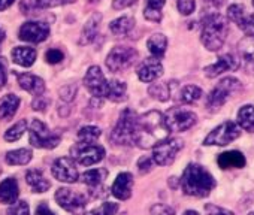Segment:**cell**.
<instances>
[{
  "label": "cell",
  "mask_w": 254,
  "mask_h": 215,
  "mask_svg": "<svg viewBox=\"0 0 254 215\" xmlns=\"http://www.w3.org/2000/svg\"><path fill=\"white\" fill-rule=\"evenodd\" d=\"M12 58L23 67H30L36 60V51L29 47H17L12 50Z\"/></svg>",
  "instance_id": "24"
},
{
  "label": "cell",
  "mask_w": 254,
  "mask_h": 215,
  "mask_svg": "<svg viewBox=\"0 0 254 215\" xmlns=\"http://www.w3.org/2000/svg\"><path fill=\"white\" fill-rule=\"evenodd\" d=\"M36 215H56L48 206H47V203H39V206L36 208Z\"/></svg>",
  "instance_id": "51"
},
{
  "label": "cell",
  "mask_w": 254,
  "mask_h": 215,
  "mask_svg": "<svg viewBox=\"0 0 254 215\" xmlns=\"http://www.w3.org/2000/svg\"><path fill=\"white\" fill-rule=\"evenodd\" d=\"M238 27H239L241 30H244L247 35L254 36V14H251V15L245 14L244 20L241 21V24H239Z\"/></svg>",
  "instance_id": "41"
},
{
  "label": "cell",
  "mask_w": 254,
  "mask_h": 215,
  "mask_svg": "<svg viewBox=\"0 0 254 215\" xmlns=\"http://www.w3.org/2000/svg\"><path fill=\"white\" fill-rule=\"evenodd\" d=\"M241 90H242V85H241V82L238 79H235V78H224L209 93V96L206 99L208 109H211V111L220 109V108L229 100L230 96H235V94L241 93Z\"/></svg>",
  "instance_id": "5"
},
{
  "label": "cell",
  "mask_w": 254,
  "mask_h": 215,
  "mask_svg": "<svg viewBox=\"0 0 254 215\" xmlns=\"http://www.w3.org/2000/svg\"><path fill=\"white\" fill-rule=\"evenodd\" d=\"M133 3H135V0H114L112 6H114V9H124Z\"/></svg>",
  "instance_id": "49"
},
{
  "label": "cell",
  "mask_w": 254,
  "mask_h": 215,
  "mask_svg": "<svg viewBox=\"0 0 254 215\" xmlns=\"http://www.w3.org/2000/svg\"><path fill=\"white\" fill-rule=\"evenodd\" d=\"M133 24H135V21L130 17H121V18L114 20L109 24V30L115 36H124L133 29Z\"/></svg>",
  "instance_id": "30"
},
{
  "label": "cell",
  "mask_w": 254,
  "mask_h": 215,
  "mask_svg": "<svg viewBox=\"0 0 254 215\" xmlns=\"http://www.w3.org/2000/svg\"><path fill=\"white\" fill-rule=\"evenodd\" d=\"M229 33L227 21L220 14H209L202 20V33L200 39L206 50L218 51L226 42Z\"/></svg>",
  "instance_id": "3"
},
{
  "label": "cell",
  "mask_w": 254,
  "mask_h": 215,
  "mask_svg": "<svg viewBox=\"0 0 254 215\" xmlns=\"http://www.w3.org/2000/svg\"><path fill=\"white\" fill-rule=\"evenodd\" d=\"M238 67H239V60L233 54H226V55L220 57L214 64L205 67V75L208 78H215V76L221 75L223 72L236 70Z\"/></svg>",
  "instance_id": "16"
},
{
  "label": "cell",
  "mask_w": 254,
  "mask_h": 215,
  "mask_svg": "<svg viewBox=\"0 0 254 215\" xmlns=\"http://www.w3.org/2000/svg\"><path fill=\"white\" fill-rule=\"evenodd\" d=\"M100 136V129L94 127V126H87L79 129L78 132V138L81 142H96Z\"/></svg>",
  "instance_id": "37"
},
{
  "label": "cell",
  "mask_w": 254,
  "mask_h": 215,
  "mask_svg": "<svg viewBox=\"0 0 254 215\" xmlns=\"http://www.w3.org/2000/svg\"><path fill=\"white\" fill-rule=\"evenodd\" d=\"M53 176L60 182L73 184L78 179V169L73 160L69 157L57 159L53 164Z\"/></svg>",
  "instance_id": "15"
},
{
  "label": "cell",
  "mask_w": 254,
  "mask_h": 215,
  "mask_svg": "<svg viewBox=\"0 0 254 215\" xmlns=\"http://www.w3.org/2000/svg\"><path fill=\"white\" fill-rule=\"evenodd\" d=\"M84 84L87 87V90L96 97V99H102L108 96V87H109V81H106V78L103 76L102 70L99 66H91L88 67L85 76H84Z\"/></svg>",
  "instance_id": "13"
},
{
  "label": "cell",
  "mask_w": 254,
  "mask_h": 215,
  "mask_svg": "<svg viewBox=\"0 0 254 215\" xmlns=\"http://www.w3.org/2000/svg\"><path fill=\"white\" fill-rule=\"evenodd\" d=\"M196 8L194 0H178V11L183 15H190Z\"/></svg>",
  "instance_id": "42"
},
{
  "label": "cell",
  "mask_w": 254,
  "mask_h": 215,
  "mask_svg": "<svg viewBox=\"0 0 254 215\" xmlns=\"http://www.w3.org/2000/svg\"><path fill=\"white\" fill-rule=\"evenodd\" d=\"M217 163L221 169H241L245 166L247 160L242 153L239 151H226L218 156Z\"/></svg>",
  "instance_id": "20"
},
{
  "label": "cell",
  "mask_w": 254,
  "mask_h": 215,
  "mask_svg": "<svg viewBox=\"0 0 254 215\" xmlns=\"http://www.w3.org/2000/svg\"><path fill=\"white\" fill-rule=\"evenodd\" d=\"M50 36V27L45 23L41 21H29L21 26L20 29V39L24 42H44Z\"/></svg>",
  "instance_id": "14"
},
{
  "label": "cell",
  "mask_w": 254,
  "mask_h": 215,
  "mask_svg": "<svg viewBox=\"0 0 254 215\" xmlns=\"http://www.w3.org/2000/svg\"><path fill=\"white\" fill-rule=\"evenodd\" d=\"M117 211H118V205H117V203L108 202V203H103L100 208L87 212L85 215H115Z\"/></svg>",
  "instance_id": "39"
},
{
  "label": "cell",
  "mask_w": 254,
  "mask_h": 215,
  "mask_svg": "<svg viewBox=\"0 0 254 215\" xmlns=\"http://www.w3.org/2000/svg\"><path fill=\"white\" fill-rule=\"evenodd\" d=\"M30 144L36 148L53 150L60 144V136L51 132L42 121L33 120L30 124Z\"/></svg>",
  "instance_id": "6"
},
{
  "label": "cell",
  "mask_w": 254,
  "mask_h": 215,
  "mask_svg": "<svg viewBox=\"0 0 254 215\" xmlns=\"http://www.w3.org/2000/svg\"><path fill=\"white\" fill-rule=\"evenodd\" d=\"M132 187H133V176L129 172H123L117 176L111 191L117 199L127 200L132 196Z\"/></svg>",
  "instance_id": "17"
},
{
  "label": "cell",
  "mask_w": 254,
  "mask_h": 215,
  "mask_svg": "<svg viewBox=\"0 0 254 215\" xmlns=\"http://www.w3.org/2000/svg\"><path fill=\"white\" fill-rule=\"evenodd\" d=\"M147 47H148L150 53H151L156 58H160V57H163V54H165V51H166L168 39H166V36L162 35V33L153 35V36L148 39Z\"/></svg>",
  "instance_id": "29"
},
{
  "label": "cell",
  "mask_w": 254,
  "mask_h": 215,
  "mask_svg": "<svg viewBox=\"0 0 254 215\" xmlns=\"http://www.w3.org/2000/svg\"><path fill=\"white\" fill-rule=\"evenodd\" d=\"M6 84V66L3 58H0V88L5 87Z\"/></svg>",
  "instance_id": "50"
},
{
  "label": "cell",
  "mask_w": 254,
  "mask_h": 215,
  "mask_svg": "<svg viewBox=\"0 0 254 215\" xmlns=\"http://www.w3.org/2000/svg\"><path fill=\"white\" fill-rule=\"evenodd\" d=\"M126 84L121 82V81H109V87H108V96L106 99L115 102V103H120V102H124L127 97H126Z\"/></svg>",
  "instance_id": "32"
},
{
  "label": "cell",
  "mask_w": 254,
  "mask_h": 215,
  "mask_svg": "<svg viewBox=\"0 0 254 215\" xmlns=\"http://www.w3.org/2000/svg\"><path fill=\"white\" fill-rule=\"evenodd\" d=\"M138 167H139V172L141 173H147L151 170L153 167V160L150 157H142L139 161H138Z\"/></svg>",
  "instance_id": "47"
},
{
  "label": "cell",
  "mask_w": 254,
  "mask_h": 215,
  "mask_svg": "<svg viewBox=\"0 0 254 215\" xmlns=\"http://www.w3.org/2000/svg\"><path fill=\"white\" fill-rule=\"evenodd\" d=\"M3 39H5V33H3L2 30H0V44L3 42Z\"/></svg>",
  "instance_id": "55"
},
{
  "label": "cell",
  "mask_w": 254,
  "mask_h": 215,
  "mask_svg": "<svg viewBox=\"0 0 254 215\" xmlns=\"http://www.w3.org/2000/svg\"><path fill=\"white\" fill-rule=\"evenodd\" d=\"M239 138V129L233 121H226L215 127L203 141V145H218L224 147Z\"/></svg>",
  "instance_id": "12"
},
{
  "label": "cell",
  "mask_w": 254,
  "mask_h": 215,
  "mask_svg": "<svg viewBox=\"0 0 254 215\" xmlns=\"http://www.w3.org/2000/svg\"><path fill=\"white\" fill-rule=\"evenodd\" d=\"M184 147L181 139H165L154 147L153 151V161L159 166H169L174 163L177 154Z\"/></svg>",
  "instance_id": "11"
},
{
  "label": "cell",
  "mask_w": 254,
  "mask_h": 215,
  "mask_svg": "<svg viewBox=\"0 0 254 215\" xmlns=\"http://www.w3.org/2000/svg\"><path fill=\"white\" fill-rule=\"evenodd\" d=\"M45 60H47L50 64H57V63H60V61L63 60V53H62L60 50H57V48H53V50L47 51Z\"/></svg>",
  "instance_id": "44"
},
{
  "label": "cell",
  "mask_w": 254,
  "mask_h": 215,
  "mask_svg": "<svg viewBox=\"0 0 254 215\" xmlns=\"http://www.w3.org/2000/svg\"><path fill=\"white\" fill-rule=\"evenodd\" d=\"M73 94H75V87H72V85L62 90V99H64V100H72Z\"/></svg>",
  "instance_id": "52"
},
{
  "label": "cell",
  "mask_w": 254,
  "mask_h": 215,
  "mask_svg": "<svg viewBox=\"0 0 254 215\" xmlns=\"http://www.w3.org/2000/svg\"><path fill=\"white\" fill-rule=\"evenodd\" d=\"M227 15H229V18H230L236 26H239L241 21H242L244 17H245V8H244L242 5H232V6H229V9H227Z\"/></svg>",
  "instance_id": "38"
},
{
  "label": "cell",
  "mask_w": 254,
  "mask_h": 215,
  "mask_svg": "<svg viewBox=\"0 0 254 215\" xmlns=\"http://www.w3.org/2000/svg\"><path fill=\"white\" fill-rule=\"evenodd\" d=\"M100 21H102V15L100 14H94L87 21V24L84 26L82 33H81V39H79V44L81 45H88V44H91L96 39V36L99 33Z\"/></svg>",
  "instance_id": "22"
},
{
  "label": "cell",
  "mask_w": 254,
  "mask_h": 215,
  "mask_svg": "<svg viewBox=\"0 0 254 215\" xmlns=\"http://www.w3.org/2000/svg\"><path fill=\"white\" fill-rule=\"evenodd\" d=\"M14 3V0H0V11L8 9Z\"/></svg>",
  "instance_id": "53"
},
{
  "label": "cell",
  "mask_w": 254,
  "mask_h": 215,
  "mask_svg": "<svg viewBox=\"0 0 254 215\" xmlns=\"http://www.w3.org/2000/svg\"><path fill=\"white\" fill-rule=\"evenodd\" d=\"M138 115L132 109L123 111L115 129L111 133V141L117 145H133Z\"/></svg>",
  "instance_id": "4"
},
{
  "label": "cell",
  "mask_w": 254,
  "mask_h": 215,
  "mask_svg": "<svg viewBox=\"0 0 254 215\" xmlns=\"http://www.w3.org/2000/svg\"><path fill=\"white\" fill-rule=\"evenodd\" d=\"M200 96H202V90L196 85H186L180 91V100L184 103H194L200 99Z\"/></svg>",
  "instance_id": "35"
},
{
  "label": "cell",
  "mask_w": 254,
  "mask_h": 215,
  "mask_svg": "<svg viewBox=\"0 0 254 215\" xmlns=\"http://www.w3.org/2000/svg\"><path fill=\"white\" fill-rule=\"evenodd\" d=\"M72 157L82 166H93L105 157L103 147L94 142H79L70 150Z\"/></svg>",
  "instance_id": "8"
},
{
  "label": "cell",
  "mask_w": 254,
  "mask_h": 215,
  "mask_svg": "<svg viewBox=\"0 0 254 215\" xmlns=\"http://www.w3.org/2000/svg\"><path fill=\"white\" fill-rule=\"evenodd\" d=\"M17 76H18V84H20V87L23 90L29 91L35 97L44 94L45 82H44L42 78H39V76H36L33 73H18Z\"/></svg>",
  "instance_id": "19"
},
{
  "label": "cell",
  "mask_w": 254,
  "mask_h": 215,
  "mask_svg": "<svg viewBox=\"0 0 254 215\" xmlns=\"http://www.w3.org/2000/svg\"><path fill=\"white\" fill-rule=\"evenodd\" d=\"M239 53L242 54V57L254 66V38H244L239 45H238Z\"/></svg>",
  "instance_id": "34"
},
{
  "label": "cell",
  "mask_w": 254,
  "mask_h": 215,
  "mask_svg": "<svg viewBox=\"0 0 254 215\" xmlns=\"http://www.w3.org/2000/svg\"><path fill=\"white\" fill-rule=\"evenodd\" d=\"M30 214V209H29V205L27 202H14V205L8 209V215H29Z\"/></svg>",
  "instance_id": "40"
},
{
  "label": "cell",
  "mask_w": 254,
  "mask_h": 215,
  "mask_svg": "<svg viewBox=\"0 0 254 215\" xmlns=\"http://www.w3.org/2000/svg\"><path fill=\"white\" fill-rule=\"evenodd\" d=\"M163 117L171 132H184L196 124V115L184 108H171Z\"/></svg>",
  "instance_id": "9"
},
{
  "label": "cell",
  "mask_w": 254,
  "mask_h": 215,
  "mask_svg": "<svg viewBox=\"0 0 254 215\" xmlns=\"http://www.w3.org/2000/svg\"><path fill=\"white\" fill-rule=\"evenodd\" d=\"M56 200L64 211L73 215H82L87 206L85 196L70 188H59L56 193Z\"/></svg>",
  "instance_id": "10"
},
{
  "label": "cell",
  "mask_w": 254,
  "mask_h": 215,
  "mask_svg": "<svg viewBox=\"0 0 254 215\" xmlns=\"http://www.w3.org/2000/svg\"><path fill=\"white\" fill-rule=\"evenodd\" d=\"M47 105H48V100L44 97V94L36 96V99H35V102H33V109H35V111H45Z\"/></svg>",
  "instance_id": "48"
},
{
  "label": "cell",
  "mask_w": 254,
  "mask_h": 215,
  "mask_svg": "<svg viewBox=\"0 0 254 215\" xmlns=\"http://www.w3.org/2000/svg\"><path fill=\"white\" fill-rule=\"evenodd\" d=\"M26 129H27V121H26V120H21V121H18L17 124H14L11 129H8V132L5 133V139H6L8 142L18 141V139L24 135Z\"/></svg>",
  "instance_id": "36"
},
{
  "label": "cell",
  "mask_w": 254,
  "mask_h": 215,
  "mask_svg": "<svg viewBox=\"0 0 254 215\" xmlns=\"http://www.w3.org/2000/svg\"><path fill=\"white\" fill-rule=\"evenodd\" d=\"M148 93H150L154 99H157V100H160V102H166V100L171 99V85H169L168 82L153 84V85L150 87Z\"/></svg>",
  "instance_id": "33"
},
{
  "label": "cell",
  "mask_w": 254,
  "mask_h": 215,
  "mask_svg": "<svg viewBox=\"0 0 254 215\" xmlns=\"http://www.w3.org/2000/svg\"><path fill=\"white\" fill-rule=\"evenodd\" d=\"M205 211L208 212V215H233L232 211L221 208V206H217V205H212V203H206Z\"/></svg>",
  "instance_id": "43"
},
{
  "label": "cell",
  "mask_w": 254,
  "mask_h": 215,
  "mask_svg": "<svg viewBox=\"0 0 254 215\" xmlns=\"http://www.w3.org/2000/svg\"><path fill=\"white\" fill-rule=\"evenodd\" d=\"M20 99L15 94H6L0 99V120L9 121L18 111Z\"/></svg>",
  "instance_id": "21"
},
{
  "label": "cell",
  "mask_w": 254,
  "mask_h": 215,
  "mask_svg": "<svg viewBox=\"0 0 254 215\" xmlns=\"http://www.w3.org/2000/svg\"><path fill=\"white\" fill-rule=\"evenodd\" d=\"M253 5H254V0H253Z\"/></svg>",
  "instance_id": "58"
},
{
  "label": "cell",
  "mask_w": 254,
  "mask_h": 215,
  "mask_svg": "<svg viewBox=\"0 0 254 215\" xmlns=\"http://www.w3.org/2000/svg\"><path fill=\"white\" fill-rule=\"evenodd\" d=\"M70 2L72 0H36V5L39 8H54V6L70 3Z\"/></svg>",
  "instance_id": "45"
},
{
  "label": "cell",
  "mask_w": 254,
  "mask_h": 215,
  "mask_svg": "<svg viewBox=\"0 0 254 215\" xmlns=\"http://www.w3.org/2000/svg\"><path fill=\"white\" fill-rule=\"evenodd\" d=\"M32 160V151L27 148H21V150H15V151H9L6 154V163L12 164V166H24Z\"/></svg>",
  "instance_id": "31"
},
{
  "label": "cell",
  "mask_w": 254,
  "mask_h": 215,
  "mask_svg": "<svg viewBox=\"0 0 254 215\" xmlns=\"http://www.w3.org/2000/svg\"><path fill=\"white\" fill-rule=\"evenodd\" d=\"M151 214L153 215H174L175 211L172 208H169L168 205L159 203V205H156V206L151 208Z\"/></svg>",
  "instance_id": "46"
},
{
  "label": "cell",
  "mask_w": 254,
  "mask_h": 215,
  "mask_svg": "<svg viewBox=\"0 0 254 215\" xmlns=\"http://www.w3.org/2000/svg\"><path fill=\"white\" fill-rule=\"evenodd\" d=\"M166 0H147L144 8V17L148 21L159 23L162 20V8L165 6Z\"/></svg>",
  "instance_id": "28"
},
{
  "label": "cell",
  "mask_w": 254,
  "mask_h": 215,
  "mask_svg": "<svg viewBox=\"0 0 254 215\" xmlns=\"http://www.w3.org/2000/svg\"><path fill=\"white\" fill-rule=\"evenodd\" d=\"M238 124L244 130L254 133V106L245 105L241 108L239 112H238Z\"/></svg>",
  "instance_id": "27"
},
{
  "label": "cell",
  "mask_w": 254,
  "mask_h": 215,
  "mask_svg": "<svg viewBox=\"0 0 254 215\" xmlns=\"http://www.w3.org/2000/svg\"><path fill=\"white\" fill-rule=\"evenodd\" d=\"M26 179L35 193H45L51 187L50 181L44 176L41 170H29L26 175Z\"/></svg>",
  "instance_id": "25"
},
{
  "label": "cell",
  "mask_w": 254,
  "mask_h": 215,
  "mask_svg": "<svg viewBox=\"0 0 254 215\" xmlns=\"http://www.w3.org/2000/svg\"><path fill=\"white\" fill-rule=\"evenodd\" d=\"M183 215H199V214H197L196 211H186Z\"/></svg>",
  "instance_id": "54"
},
{
  "label": "cell",
  "mask_w": 254,
  "mask_h": 215,
  "mask_svg": "<svg viewBox=\"0 0 254 215\" xmlns=\"http://www.w3.org/2000/svg\"><path fill=\"white\" fill-rule=\"evenodd\" d=\"M163 73V66L157 58H148L138 67V76L142 82H153Z\"/></svg>",
  "instance_id": "18"
},
{
  "label": "cell",
  "mask_w": 254,
  "mask_h": 215,
  "mask_svg": "<svg viewBox=\"0 0 254 215\" xmlns=\"http://www.w3.org/2000/svg\"><path fill=\"white\" fill-rule=\"evenodd\" d=\"M138 58V51L129 47H115L106 57V66L111 72L117 73L132 66Z\"/></svg>",
  "instance_id": "7"
},
{
  "label": "cell",
  "mask_w": 254,
  "mask_h": 215,
  "mask_svg": "<svg viewBox=\"0 0 254 215\" xmlns=\"http://www.w3.org/2000/svg\"><path fill=\"white\" fill-rule=\"evenodd\" d=\"M183 191L193 197H206L215 187L212 175L200 164H189L181 178Z\"/></svg>",
  "instance_id": "2"
},
{
  "label": "cell",
  "mask_w": 254,
  "mask_h": 215,
  "mask_svg": "<svg viewBox=\"0 0 254 215\" xmlns=\"http://www.w3.org/2000/svg\"><path fill=\"white\" fill-rule=\"evenodd\" d=\"M169 129L165 123V117L159 111H150L142 117H138L135 144L139 148H153L162 141L169 138Z\"/></svg>",
  "instance_id": "1"
},
{
  "label": "cell",
  "mask_w": 254,
  "mask_h": 215,
  "mask_svg": "<svg viewBox=\"0 0 254 215\" xmlns=\"http://www.w3.org/2000/svg\"><path fill=\"white\" fill-rule=\"evenodd\" d=\"M106 176H108V170L106 169H93V170L85 172L81 176V179H82V182L87 187H90L91 190H96V188L102 187V184L106 179Z\"/></svg>",
  "instance_id": "26"
},
{
  "label": "cell",
  "mask_w": 254,
  "mask_h": 215,
  "mask_svg": "<svg viewBox=\"0 0 254 215\" xmlns=\"http://www.w3.org/2000/svg\"><path fill=\"white\" fill-rule=\"evenodd\" d=\"M248 215H254V212H251V214H248Z\"/></svg>",
  "instance_id": "57"
},
{
  "label": "cell",
  "mask_w": 254,
  "mask_h": 215,
  "mask_svg": "<svg viewBox=\"0 0 254 215\" xmlns=\"http://www.w3.org/2000/svg\"><path fill=\"white\" fill-rule=\"evenodd\" d=\"M18 199V184L14 178L5 179L0 184V202L2 203H14Z\"/></svg>",
  "instance_id": "23"
},
{
  "label": "cell",
  "mask_w": 254,
  "mask_h": 215,
  "mask_svg": "<svg viewBox=\"0 0 254 215\" xmlns=\"http://www.w3.org/2000/svg\"><path fill=\"white\" fill-rule=\"evenodd\" d=\"M88 2H99V0H88Z\"/></svg>",
  "instance_id": "56"
}]
</instances>
